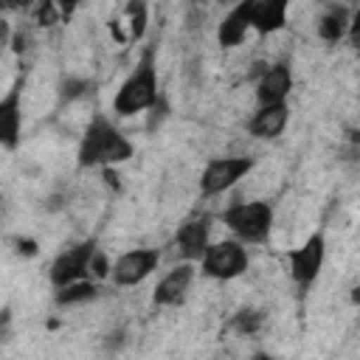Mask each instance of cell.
<instances>
[{
  "label": "cell",
  "instance_id": "1",
  "mask_svg": "<svg viewBox=\"0 0 360 360\" xmlns=\"http://www.w3.org/2000/svg\"><path fill=\"white\" fill-rule=\"evenodd\" d=\"M135 155L132 141L112 124V118H107L104 112H96L82 138H79V149H76V160L82 169H110V166H121Z\"/></svg>",
  "mask_w": 360,
  "mask_h": 360
},
{
  "label": "cell",
  "instance_id": "2",
  "mask_svg": "<svg viewBox=\"0 0 360 360\" xmlns=\"http://www.w3.org/2000/svg\"><path fill=\"white\" fill-rule=\"evenodd\" d=\"M160 98V82H158V62H155V45H146L135 68L127 73V79L118 84L112 96V112L121 118L146 112Z\"/></svg>",
  "mask_w": 360,
  "mask_h": 360
},
{
  "label": "cell",
  "instance_id": "3",
  "mask_svg": "<svg viewBox=\"0 0 360 360\" xmlns=\"http://www.w3.org/2000/svg\"><path fill=\"white\" fill-rule=\"evenodd\" d=\"M276 211L267 200L233 202L219 214V222L245 245H264L273 233Z\"/></svg>",
  "mask_w": 360,
  "mask_h": 360
},
{
  "label": "cell",
  "instance_id": "4",
  "mask_svg": "<svg viewBox=\"0 0 360 360\" xmlns=\"http://www.w3.org/2000/svg\"><path fill=\"white\" fill-rule=\"evenodd\" d=\"M250 264V253L245 248V242H239L236 236L219 239V242H208V248L200 256V270L202 276L214 278V281H231L239 278Z\"/></svg>",
  "mask_w": 360,
  "mask_h": 360
},
{
  "label": "cell",
  "instance_id": "5",
  "mask_svg": "<svg viewBox=\"0 0 360 360\" xmlns=\"http://www.w3.org/2000/svg\"><path fill=\"white\" fill-rule=\"evenodd\" d=\"M256 166V158L250 155H225L211 158L200 174V194L202 197H219L228 188H233L245 174H250Z\"/></svg>",
  "mask_w": 360,
  "mask_h": 360
},
{
  "label": "cell",
  "instance_id": "6",
  "mask_svg": "<svg viewBox=\"0 0 360 360\" xmlns=\"http://www.w3.org/2000/svg\"><path fill=\"white\" fill-rule=\"evenodd\" d=\"M287 262H290V278L301 290L312 287L318 281L321 270H323V262H326V239H323V233L321 231L309 233L304 239V245H298V248H292L287 253Z\"/></svg>",
  "mask_w": 360,
  "mask_h": 360
},
{
  "label": "cell",
  "instance_id": "7",
  "mask_svg": "<svg viewBox=\"0 0 360 360\" xmlns=\"http://www.w3.org/2000/svg\"><path fill=\"white\" fill-rule=\"evenodd\" d=\"M96 239H84V242H76L65 250H59L48 267V281L56 287H65L70 281H79V278H87L90 276V262H93V253H96Z\"/></svg>",
  "mask_w": 360,
  "mask_h": 360
},
{
  "label": "cell",
  "instance_id": "8",
  "mask_svg": "<svg viewBox=\"0 0 360 360\" xmlns=\"http://www.w3.org/2000/svg\"><path fill=\"white\" fill-rule=\"evenodd\" d=\"M160 264V250L158 248H132L115 256L110 264V278L115 287H138L146 281Z\"/></svg>",
  "mask_w": 360,
  "mask_h": 360
},
{
  "label": "cell",
  "instance_id": "9",
  "mask_svg": "<svg viewBox=\"0 0 360 360\" xmlns=\"http://www.w3.org/2000/svg\"><path fill=\"white\" fill-rule=\"evenodd\" d=\"M197 276V262H177L172 270H166L160 276V281L152 290V304L155 307H177L186 301L191 284Z\"/></svg>",
  "mask_w": 360,
  "mask_h": 360
},
{
  "label": "cell",
  "instance_id": "10",
  "mask_svg": "<svg viewBox=\"0 0 360 360\" xmlns=\"http://www.w3.org/2000/svg\"><path fill=\"white\" fill-rule=\"evenodd\" d=\"M22 79H17L3 96H0V146L17 149L22 138Z\"/></svg>",
  "mask_w": 360,
  "mask_h": 360
},
{
  "label": "cell",
  "instance_id": "11",
  "mask_svg": "<svg viewBox=\"0 0 360 360\" xmlns=\"http://www.w3.org/2000/svg\"><path fill=\"white\" fill-rule=\"evenodd\" d=\"M211 228H214V219H211L208 214H200V217L186 219V222L174 231V239H172L177 256L186 259V262H200L202 250H205L208 242H211Z\"/></svg>",
  "mask_w": 360,
  "mask_h": 360
},
{
  "label": "cell",
  "instance_id": "12",
  "mask_svg": "<svg viewBox=\"0 0 360 360\" xmlns=\"http://www.w3.org/2000/svg\"><path fill=\"white\" fill-rule=\"evenodd\" d=\"M242 6H245L250 31L259 37L278 34L287 25L290 0H242Z\"/></svg>",
  "mask_w": 360,
  "mask_h": 360
},
{
  "label": "cell",
  "instance_id": "13",
  "mask_svg": "<svg viewBox=\"0 0 360 360\" xmlns=\"http://www.w3.org/2000/svg\"><path fill=\"white\" fill-rule=\"evenodd\" d=\"M292 65L287 59L281 62H273L267 65L259 79H256V104H278V101H287V96L292 93Z\"/></svg>",
  "mask_w": 360,
  "mask_h": 360
},
{
  "label": "cell",
  "instance_id": "14",
  "mask_svg": "<svg viewBox=\"0 0 360 360\" xmlns=\"http://www.w3.org/2000/svg\"><path fill=\"white\" fill-rule=\"evenodd\" d=\"M290 121V104L278 101V104H259L256 112L248 121V132L259 141H273L287 129Z\"/></svg>",
  "mask_w": 360,
  "mask_h": 360
},
{
  "label": "cell",
  "instance_id": "15",
  "mask_svg": "<svg viewBox=\"0 0 360 360\" xmlns=\"http://www.w3.org/2000/svg\"><path fill=\"white\" fill-rule=\"evenodd\" d=\"M248 31H250V25H248L245 6H242V0H236V3L228 8V14L219 20V25H217V42H219L222 48H236V45L245 42Z\"/></svg>",
  "mask_w": 360,
  "mask_h": 360
},
{
  "label": "cell",
  "instance_id": "16",
  "mask_svg": "<svg viewBox=\"0 0 360 360\" xmlns=\"http://www.w3.org/2000/svg\"><path fill=\"white\" fill-rule=\"evenodd\" d=\"M354 25V17L346 6H329L321 17H318V25H315V34L323 39V42H340Z\"/></svg>",
  "mask_w": 360,
  "mask_h": 360
},
{
  "label": "cell",
  "instance_id": "17",
  "mask_svg": "<svg viewBox=\"0 0 360 360\" xmlns=\"http://www.w3.org/2000/svg\"><path fill=\"white\" fill-rule=\"evenodd\" d=\"M98 295V278H79V281H70L65 287H56L53 292V301L59 307H82V304H90L93 298Z\"/></svg>",
  "mask_w": 360,
  "mask_h": 360
},
{
  "label": "cell",
  "instance_id": "18",
  "mask_svg": "<svg viewBox=\"0 0 360 360\" xmlns=\"http://www.w3.org/2000/svg\"><path fill=\"white\" fill-rule=\"evenodd\" d=\"M124 17H127L129 39L141 42L146 37V25H149V6H146V0H129L127 8H124Z\"/></svg>",
  "mask_w": 360,
  "mask_h": 360
},
{
  "label": "cell",
  "instance_id": "19",
  "mask_svg": "<svg viewBox=\"0 0 360 360\" xmlns=\"http://www.w3.org/2000/svg\"><path fill=\"white\" fill-rule=\"evenodd\" d=\"M262 321H264V318H262V312H256V309H242V312L236 315V321H233V323H236V329H239V332L253 335V332L262 326Z\"/></svg>",
  "mask_w": 360,
  "mask_h": 360
},
{
  "label": "cell",
  "instance_id": "20",
  "mask_svg": "<svg viewBox=\"0 0 360 360\" xmlns=\"http://www.w3.org/2000/svg\"><path fill=\"white\" fill-rule=\"evenodd\" d=\"M90 84L87 82H82V79H68V82H62V98H68V101H73V98H79V96H84V90H87Z\"/></svg>",
  "mask_w": 360,
  "mask_h": 360
},
{
  "label": "cell",
  "instance_id": "21",
  "mask_svg": "<svg viewBox=\"0 0 360 360\" xmlns=\"http://www.w3.org/2000/svg\"><path fill=\"white\" fill-rule=\"evenodd\" d=\"M53 6H56V11L62 14V17H70L79 6H82V0H51Z\"/></svg>",
  "mask_w": 360,
  "mask_h": 360
},
{
  "label": "cell",
  "instance_id": "22",
  "mask_svg": "<svg viewBox=\"0 0 360 360\" xmlns=\"http://www.w3.org/2000/svg\"><path fill=\"white\" fill-rule=\"evenodd\" d=\"M6 326H8V309H0V340L6 335Z\"/></svg>",
  "mask_w": 360,
  "mask_h": 360
},
{
  "label": "cell",
  "instance_id": "23",
  "mask_svg": "<svg viewBox=\"0 0 360 360\" xmlns=\"http://www.w3.org/2000/svg\"><path fill=\"white\" fill-rule=\"evenodd\" d=\"M6 8H8V0H0V14H3Z\"/></svg>",
  "mask_w": 360,
  "mask_h": 360
},
{
  "label": "cell",
  "instance_id": "24",
  "mask_svg": "<svg viewBox=\"0 0 360 360\" xmlns=\"http://www.w3.org/2000/svg\"><path fill=\"white\" fill-rule=\"evenodd\" d=\"M222 3H236V0H222Z\"/></svg>",
  "mask_w": 360,
  "mask_h": 360
}]
</instances>
